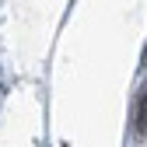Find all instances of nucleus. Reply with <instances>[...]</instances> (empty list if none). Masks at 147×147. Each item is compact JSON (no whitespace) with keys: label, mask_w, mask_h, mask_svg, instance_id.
<instances>
[{"label":"nucleus","mask_w":147,"mask_h":147,"mask_svg":"<svg viewBox=\"0 0 147 147\" xmlns=\"http://www.w3.org/2000/svg\"><path fill=\"white\" fill-rule=\"evenodd\" d=\"M147 133V84L140 91V98H137V112H133V137L140 140Z\"/></svg>","instance_id":"nucleus-1"}]
</instances>
